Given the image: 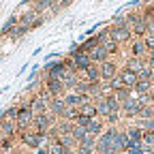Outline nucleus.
<instances>
[{
    "instance_id": "nucleus-1",
    "label": "nucleus",
    "mask_w": 154,
    "mask_h": 154,
    "mask_svg": "<svg viewBox=\"0 0 154 154\" xmlns=\"http://www.w3.org/2000/svg\"><path fill=\"white\" fill-rule=\"evenodd\" d=\"M109 38H111V41H116L118 45H122V47H126V45L133 41V32H131V28L126 26V19H124V17H118V19L109 26Z\"/></svg>"
},
{
    "instance_id": "nucleus-2",
    "label": "nucleus",
    "mask_w": 154,
    "mask_h": 154,
    "mask_svg": "<svg viewBox=\"0 0 154 154\" xmlns=\"http://www.w3.org/2000/svg\"><path fill=\"white\" fill-rule=\"evenodd\" d=\"M17 143L22 146V148H26V150L36 152L38 148L47 146V137H45V135L34 133V131H24V133H19V135H17Z\"/></svg>"
},
{
    "instance_id": "nucleus-3",
    "label": "nucleus",
    "mask_w": 154,
    "mask_h": 154,
    "mask_svg": "<svg viewBox=\"0 0 154 154\" xmlns=\"http://www.w3.org/2000/svg\"><path fill=\"white\" fill-rule=\"evenodd\" d=\"M32 120H34V113H32L30 105H28V103H19V105H17V118H15L17 131H19V133L30 131V128H32Z\"/></svg>"
},
{
    "instance_id": "nucleus-4",
    "label": "nucleus",
    "mask_w": 154,
    "mask_h": 154,
    "mask_svg": "<svg viewBox=\"0 0 154 154\" xmlns=\"http://www.w3.org/2000/svg\"><path fill=\"white\" fill-rule=\"evenodd\" d=\"M56 122H58V120L54 118L49 111H47V113H41V116H34V120H32V128H30V131H34V133L45 135V137H47V133L51 131V126H54Z\"/></svg>"
},
{
    "instance_id": "nucleus-5",
    "label": "nucleus",
    "mask_w": 154,
    "mask_h": 154,
    "mask_svg": "<svg viewBox=\"0 0 154 154\" xmlns=\"http://www.w3.org/2000/svg\"><path fill=\"white\" fill-rule=\"evenodd\" d=\"M99 69H101V82H111L113 77H118L122 64H120V60H113V58H109V60L103 62Z\"/></svg>"
},
{
    "instance_id": "nucleus-6",
    "label": "nucleus",
    "mask_w": 154,
    "mask_h": 154,
    "mask_svg": "<svg viewBox=\"0 0 154 154\" xmlns=\"http://www.w3.org/2000/svg\"><path fill=\"white\" fill-rule=\"evenodd\" d=\"M56 120H66V111H69V107H66V103H64V99H51V103H49V109H47Z\"/></svg>"
},
{
    "instance_id": "nucleus-7",
    "label": "nucleus",
    "mask_w": 154,
    "mask_h": 154,
    "mask_svg": "<svg viewBox=\"0 0 154 154\" xmlns=\"http://www.w3.org/2000/svg\"><path fill=\"white\" fill-rule=\"evenodd\" d=\"M126 47H128L126 56H133V58H146L148 56V47L143 43V38H133Z\"/></svg>"
},
{
    "instance_id": "nucleus-8",
    "label": "nucleus",
    "mask_w": 154,
    "mask_h": 154,
    "mask_svg": "<svg viewBox=\"0 0 154 154\" xmlns=\"http://www.w3.org/2000/svg\"><path fill=\"white\" fill-rule=\"evenodd\" d=\"M118 79L122 82V86H124V88L133 90V88H135V84L139 82V77H137V73H133L131 69L122 66V69H120V73H118Z\"/></svg>"
},
{
    "instance_id": "nucleus-9",
    "label": "nucleus",
    "mask_w": 154,
    "mask_h": 154,
    "mask_svg": "<svg viewBox=\"0 0 154 154\" xmlns=\"http://www.w3.org/2000/svg\"><path fill=\"white\" fill-rule=\"evenodd\" d=\"M105 128H107L105 120H101V118H94V120H90V124H88V135H92V137H96V139H99L101 135L105 133Z\"/></svg>"
},
{
    "instance_id": "nucleus-10",
    "label": "nucleus",
    "mask_w": 154,
    "mask_h": 154,
    "mask_svg": "<svg viewBox=\"0 0 154 154\" xmlns=\"http://www.w3.org/2000/svg\"><path fill=\"white\" fill-rule=\"evenodd\" d=\"M77 150L84 152V154H94L96 152V137H92V135H86V137L77 143Z\"/></svg>"
},
{
    "instance_id": "nucleus-11",
    "label": "nucleus",
    "mask_w": 154,
    "mask_h": 154,
    "mask_svg": "<svg viewBox=\"0 0 154 154\" xmlns=\"http://www.w3.org/2000/svg\"><path fill=\"white\" fill-rule=\"evenodd\" d=\"M90 60H92V64H103V62H107L109 60V56H107V51H105V47L103 45H99V47H94L92 51H90Z\"/></svg>"
},
{
    "instance_id": "nucleus-12",
    "label": "nucleus",
    "mask_w": 154,
    "mask_h": 154,
    "mask_svg": "<svg viewBox=\"0 0 154 154\" xmlns=\"http://www.w3.org/2000/svg\"><path fill=\"white\" fill-rule=\"evenodd\" d=\"M82 77L88 84H99L101 82V69H99V64H92L86 73H82Z\"/></svg>"
},
{
    "instance_id": "nucleus-13",
    "label": "nucleus",
    "mask_w": 154,
    "mask_h": 154,
    "mask_svg": "<svg viewBox=\"0 0 154 154\" xmlns=\"http://www.w3.org/2000/svg\"><path fill=\"white\" fill-rule=\"evenodd\" d=\"M79 116H84V118H88V120L99 118V116H96V105H94V101H86V103L79 107Z\"/></svg>"
},
{
    "instance_id": "nucleus-14",
    "label": "nucleus",
    "mask_w": 154,
    "mask_h": 154,
    "mask_svg": "<svg viewBox=\"0 0 154 154\" xmlns=\"http://www.w3.org/2000/svg\"><path fill=\"white\" fill-rule=\"evenodd\" d=\"M94 105H96V116H99L101 120H105L107 116L111 113V109H109V105H107V101H105V96H103V99H96Z\"/></svg>"
},
{
    "instance_id": "nucleus-15",
    "label": "nucleus",
    "mask_w": 154,
    "mask_h": 154,
    "mask_svg": "<svg viewBox=\"0 0 154 154\" xmlns=\"http://www.w3.org/2000/svg\"><path fill=\"white\" fill-rule=\"evenodd\" d=\"M152 92V82H137L135 84V88H133V94L135 96H141V94H150Z\"/></svg>"
},
{
    "instance_id": "nucleus-16",
    "label": "nucleus",
    "mask_w": 154,
    "mask_h": 154,
    "mask_svg": "<svg viewBox=\"0 0 154 154\" xmlns=\"http://www.w3.org/2000/svg\"><path fill=\"white\" fill-rule=\"evenodd\" d=\"M116 99H118V103L122 105V103H126L128 99H133V90H128V88H120V90H116V92H111Z\"/></svg>"
},
{
    "instance_id": "nucleus-17",
    "label": "nucleus",
    "mask_w": 154,
    "mask_h": 154,
    "mask_svg": "<svg viewBox=\"0 0 154 154\" xmlns=\"http://www.w3.org/2000/svg\"><path fill=\"white\" fill-rule=\"evenodd\" d=\"M47 148H49V154H71V150H66L60 141H47Z\"/></svg>"
},
{
    "instance_id": "nucleus-18",
    "label": "nucleus",
    "mask_w": 154,
    "mask_h": 154,
    "mask_svg": "<svg viewBox=\"0 0 154 154\" xmlns=\"http://www.w3.org/2000/svg\"><path fill=\"white\" fill-rule=\"evenodd\" d=\"M86 135H88V131L86 128H82V126H77V124H73V131H71V137L77 141V143H79L84 137H86Z\"/></svg>"
},
{
    "instance_id": "nucleus-19",
    "label": "nucleus",
    "mask_w": 154,
    "mask_h": 154,
    "mask_svg": "<svg viewBox=\"0 0 154 154\" xmlns=\"http://www.w3.org/2000/svg\"><path fill=\"white\" fill-rule=\"evenodd\" d=\"M2 116H5V120L15 122V118H17V105H11L9 109H5V111H2Z\"/></svg>"
},
{
    "instance_id": "nucleus-20",
    "label": "nucleus",
    "mask_w": 154,
    "mask_h": 154,
    "mask_svg": "<svg viewBox=\"0 0 154 154\" xmlns=\"http://www.w3.org/2000/svg\"><path fill=\"white\" fill-rule=\"evenodd\" d=\"M137 77H139V79H141V82H152V69H150V66H146V69H141Z\"/></svg>"
},
{
    "instance_id": "nucleus-21",
    "label": "nucleus",
    "mask_w": 154,
    "mask_h": 154,
    "mask_svg": "<svg viewBox=\"0 0 154 154\" xmlns=\"http://www.w3.org/2000/svg\"><path fill=\"white\" fill-rule=\"evenodd\" d=\"M143 43H146L148 51H150V49H154V34H146V36H143Z\"/></svg>"
},
{
    "instance_id": "nucleus-22",
    "label": "nucleus",
    "mask_w": 154,
    "mask_h": 154,
    "mask_svg": "<svg viewBox=\"0 0 154 154\" xmlns=\"http://www.w3.org/2000/svg\"><path fill=\"white\" fill-rule=\"evenodd\" d=\"M15 154H34L32 150H26V148H22V146H17L15 148Z\"/></svg>"
},
{
    "instance_id": "nucleus-23",
    "label": "nucleus",
    "mask_w": 154,
    "mask_h": 154,
    "mask_svg": "<svg viewBox=\"0 0 154 154\" xmlns=\"http://www.w3.org/2000/svg\"><path fill=\"white\" fill-rule=\"evenodd\" d=\"M34 154H49V148H47V146H43V148H38Z\"/></svg>"
},
{
    "instance_id": "nucleus-24",
    "label": "nucleus",
    "mask_w": 154,
    "mask_h": 154,
    "mask_svg": "<svg viewBox=\"0 0 154 154\" xmlns=\"http://www.w3.org/2000/svg\"><path fill=\"white\" fill-rule=\"evenodd\" d=\"M148 34H154V19L148 22Z\"/></svg>"
},
{
    "instance_id": "nucleus-25",
    "label": "nucleus",
    "mask_w": 154,
    "mask_h": 154,
    "mask_svg": "<svg viewBox=\"0 0 154 154\" xmlns=\"http://www.w3.org/2000/svg\"><path fill=\"white\" fill-rule=\"evenodd\" d=\"M71 154H84V152H79V150H73V152H71Z\"/></svg>"
},
{
    "instance_id": "nucleus-26",
    "label": "nucleus",
    "mask_w": 154,
    "mask_h": 154,
    "mask_svg": "<svg viewBox=\"0 0 154 154\" xmlns=\"http://www.w3.org/2000/svg\"><path fill=\"white\" fill-rule=\"evenodd\" d=\"M11 154H15V150H13V152H11Z\"/></svg>"
},
{
    "instance_id": "nucleus-27",
    "label": "nucleus",
    "mask_w": 154,
    "mask_h": 154,
    "mask_svg": "<svg viewBox=\"0 0 154 154\" xmlns=\"http://www.w3.org/2000/svg\"><path fill=\"white\" fill-rule=\"evenodd\" d=\"M94 154H99V152H94Z\"/></svg>"
}]
</instances>
